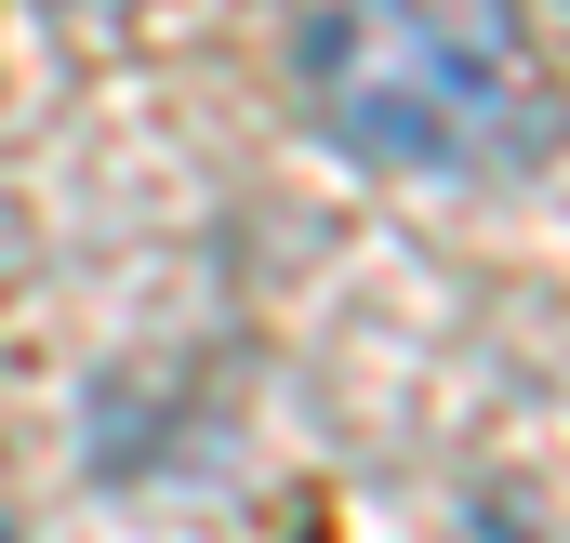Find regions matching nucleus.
<instances>
[{"label": "nucleus", "mask_w": 570, "mask_h": 543, "mask_svg": "<svg viewBox=\"0 0 570 543\" xmlns=\"http://www.w3.org/2000/svg\"><path fill=\"white\" fill-rule=\"evenodd\" d=\"M292 80L332 146L385 172H478L531 120V67L491 0H292Z\"/></svg>", "instance_id": "f257e3e1"}, {"label": "nucleus", "mask_w": 570, "mask_h": 543, "mask_svg": "<svg viewBox=\"0 0 570 543\" xmlns=\"http://www.w3.org/2000/svg\"><path fill=\"white\" fill-rule=\"evenodd\" d=\"M67 13H80V27H107V13H134V0H67Z\"/></svg>", "instance_id": "f03ea898"}, {"label": "nucleus", "mask_w": 570, "mask_h": 543, "mask_svg": "<svg viewBox=\"0 0 570 543\" xmlns=\"http://www.w3.org/2000/svg\"><path fill=\"white\" fill-rule=\"evenodd\" d=\"M0 543H13V531H0Z\"/></svg>", "instance_id": "7ed1b4c3"}]
</instances>
